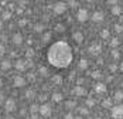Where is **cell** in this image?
Returning a JSON list of instances; mask_svg holds the SVG:
<instances>
[{
  "label": "cell",
  "mask_w": 123,
  "mask_h": 119,
  "mask_svg": "<svg viewBox=\"0 0 123 119\" xmlns=\"http://www.w3.org/2000/svg\"><path fill=\"white\" fill-rule=\"evenodd\" d=\"M47 61L51 67H54L57 70L68 68L74 61L72 47L64 40L54 41L47 50Z\"/></svg>",
  "instance_id": "obj_1"
},
{
  "label": "cell",
  "mask_w": 123,
  "mask_h": 119,
  "mask_svg": "<svg viewBox=\"0 0 123 119\" xmlns=\"http://www.w3.org/2000/svg\"><path fill=\"white\" fill-rule=\"evenodd\" d=\"M111 115L113 119H123V105H116L111 108Z\"/></svg>",
  "instance_id": "obj_2"
},
{
  "label": "cell",
  "mask_w": 123,
  "mask_h": 119,
  "mask_svg": "<svg viewBox=\"0 0 123 119\" xmlns=\"http://www.w3.org/2000/svg\"><path fill=\"white\" fill-rule=\"evenodd\" d=\"M40 115H41L43 118H48V116H51V105H48V104L41 105V106H40Z\"/></svg>",
  "instance_id": "obj_3"
},
{
  "label": "cell",
  "mask_w": 123,
  "mask_h": 119,
  "mask_svg": "<svg viewBox=\"0 0 123 119\" xmlns=\"http://www.w3.org/2000/svg\"><path fill=\"white\" fill-rule=\"evenodd\" d=\"M4 109H6V112H14L16 111V101L14 99H6V102H4Z\"/></svg>",
  "instance_id": "obj_4"
},
{
  "label": "cell",
  "mask_w": 123,
  "mask_h": 119,
  "mask_svg": "<svg viewBox=\"0 0 123 119\" xmlns=\"http://www.w3.org/2000/svg\"><path fill=\"white\" fill-rule=\"evenodd\" d=\"M30 113H31V115L40 113V106H37V105H31V108H30Z\"/></svg>",
  "instance_id": "obj_5"
},
{
  "label": "cell",
  "mask_w": 123,
  "mask_h": 119,
  "mask_svg": "<svg viewBox=\"0 0 123 119\" xmlns=\"http://www.w3.org/2000/svg\"><path fill=\"white\" fill-rule=\"evenodd\" d=\"M52 101H54V102H61L62 95L61 94H54V95H52Z\"/></svg>",
  "instance_id": "obj_6"
},
{
  "label": "cell",
  "mask_w": 123,
  "mask_h": 119,
  "mask_svg": "<svg viewBox=\"0 0 123 119\" xmlns=\"http://www.w3.org/2000/svg\"><path fill=\"white\" fill-rule=\"evenodd\" d=\"M123 99V92H120V91H117L116 94H115V101H117V102H120Z\"/></svg>",
  "instance_id": "obj_7"
},
{
  "label": "cell",
  "mask_w": 123,
  "mask_h": 119,
  "mask_svg": "<svg viewBox=\"0 0 123 119\" xmlns=\"http://www.w3.org/2000/svg\"><path fill=\"white\" fill-rule=\"evenodd\" d=\"M74 94H76V95H85L86 92H85V89H84V88H75Z\"/></svg>",
  "instance_id": "obj_8"
},
{
  "label": "cell",
  "mask_w": 123,
  "mask_h": 119,
  "mask_svg": "<svg viewBox=\"0 0 123 119\" xmlns=\"http://www.w3.org/2000/svg\"><path fill=\"white\" fill-rule=\"evenodd\" d=\"M78 112H79V113H81L82 116H85V115H88V113H89L86 108H79V109H78Z\"/></svg>",
  "instance_id": "obj_9"
},
{
  "label": "cell",
  "mask_w": 123,
  "mask_h": 119,
  "mask_svg": "<svg viewBox=\"0 0 123 119\" xmlns=\"http://www.w3.org/2000/svg\"><path fill=\"white\" fill-rule=\"evenodd\" d=\"M103 91H105V85H102V84L96 85V92H103Z\"/></svg>",
  "instance_id": "obj_10"
},
{
  "label": "cell",
  "mask_w": 123,
  "mask_h": 119,
  "mask_svg": "<svg viewBox=\"0 0 123 119\" xmlns=\"http://www.w3.org/2000/svg\"><path fill=\"white\" fill-rule=\"evenodd\" d=\"M74 106H76V102L75 101H69V102H67V108H74Z\"/></svg>",
  "instance_id": "obj_11"
},
{
  "label": "cell",
  "mask_w": 123,
  "mask_h": 119,
  "mask_svg": "<svg viewBox=\"0 0 123 119\" xmlns=\"http://www.w3.org/2000/svg\"><path fill=\"white\" fill-rule=\"evenodd\" d=\"M103 106H105V108H111V106H112L111 99H105V102H103Z\"/></svg>",
  "instance_id": "obj_12"
},
{
  "label": "cell",
  "mask_w": 123,
  "mask_h": 119,
  "mask_svg": "<svg viewBox=\"0 0 123 119\" xmlns=\"http://www.w3.org/2000/svg\"><path fill=\"white\" fill-rule=\"evenodd\" d=\"M23 84H24V81H23L21 78H16V85H17V86H21Z\"/></svg>",
  "instance_id": "obj_13"
},
{
  "label": "cell",
  "mask_w": 123,
  "mask_h": 119,
  "mask_svg": "<svg viewBox=\"0 0 123 119\" xmlns=\"http://www.w3.org/2000/svg\"><path fill=\"white\" fill-rule=\"evenodd\" d=\"M85 104H86V106H93V105H95V102H93V99H88V101H86Z\"/></svg>",
  "instance_id": "obj_14"
},
{
  "label": "cell",
  "mask_w": 123,
  "mask_h": 119,
  "mask_svg": "<svg viewBox=\"0 0 123 119\" xmlns=\"http://www.w3.org/2000/svg\"><path fill=\"white\" fill-rule=\"evenodd\" d=\"M64 119H75V118H74V115H72L71 112H68V113L65 115V118H64Z\"/></svg>",
  "instance_id": "obj_15"
},
{
  "label": "cell",
  "mask_w": 123,
  "mask_h": 119,
  "mask_svg": "<svg viewBox=\"0 0 123 119\" xmlns=\"http://www.w3.org/2000/svg\"><path fill=\"white\" fill-rule=\"evenodd\" d=\"M3 102H6V99H4V94H3V92H0V105H1Z\"/></svg>",
  "instance_id": "obj_16"
},
{
  "label": "cell",
  "mask_w": 123,
  "mask_h": 119,
  "mask_svg": "<svg viewBox=\"0 0 123 119\" xmlns=\"http://www.w3.org/2000/svg\"><path fill=\"white\" fill-rule=\"evenodd\" d=\"M33 95H34L33 91H28V92H27V98H33Z\"/></svg>",
  "instance_id": "obj_17"
},
{
  "label": "cell",
  "mask_w": 123,
  "mask_h": 119,
  "mask_svg": "<svg viewBox=\"0 0 123 119\" xmlns=\"http://www.w3.org/2000/svg\"><path fill=\"white\" fill-rule=\"evenodd\" d=\"M55 78V82H61V79H60V77H54Z\"/></svg>",
  "instance_id": "obj_18"
},
{
  "label": "cell",
  "mask_w": 123,
  "mask_h": 119,
  "mask_svg": "<svg viewBox=\"0 0 123 119\" xmlns=\"http://www.w3.org/2000/svg\"><path fill=\"white\" fill-rule=\"evenodd\" d=\"M31 119H38V116H37V113H34V115H31Z\"/></svg>",
  "instance_id": "obj_19"
},
{
  "label": "cell",
  "mask_w": 123,
  "mask_h": 119,
  "mask_svg": "<svg viewBox=\"0 0 123 119\" xmlns=\"http://www.w3.org/2000/svg\"><path fill=\"white\" fill-rule=\"evenodd\" d=\"M7 119H16V118H13V116H9V118H7Z\"/></svg>",
  "instance_id": "obj_20"
},
{
  "label": "cell",
  "mask_w": 123,
  "mask_h": 119,
  "mask_svg": "<svg viewBox=\"0 0 123 119\" xmlns=\"http://www.w3.org/2000/svg\"><path fill=\"white\" fill-rule=\"evenodd\" d=\"M75 119H82V118H81V116H76V118H75Z\"/></svg>",
  "instance_id": "obj_21"
},
{
  "label": "cell",
  "mask_w": 123,
  "mask_h": 119,
  "mask_svg": "<svg viewBox=\"0 0 123 119\" xmlns=\"http://www.w3.org/2000/svg\"><path fill=\"white\" fill-rule=\"evenodd\" d=\"M120 68H122V71H123V62H122V67H120Z\"/></svg>",
  "instance_id": "obj_22"
},
{
  "label": "cell",
  "mask_w": 123,
  "mask_h": 119,
  "mask_svg": "<svg viewBox=\"0 0 123 119\" xmlns=\"http://www.w3.org/2000/svg\"><path fill=\"white\" fill-rule=\"evenodd\" d=\"M0 85H1V81H0Z\"/></svg>",
  "instance_id": "obj_23"
}]
</instances>
